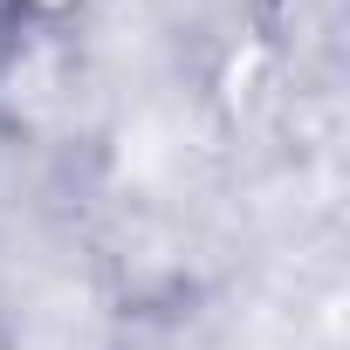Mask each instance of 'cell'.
Returning a JSON list of instances; mask_svg holds the SVG:
<instances>
[{
    "mask_svg": "<svg viewBox=\"0 0 350 350\" xmlns=\"http://www.w3.org/2000/svg\"><path fill=\"white\" fill-rule=\"evenodd\" d=\"M90 8H96V0H21V14H28V28H35V35H55V28L83 21Z\"/></svg>",
    "mask_w": 350,
    "mask_h": 350,
    "instance_id": "cell-2",
    "label": "cell"
},
{
    "mask_svg": "<svg viewBox=\"0 0 350 350\" xmlns=\"http://www.w3.org/2000/svg\"><path fill=\"white\" fill-rule=\"evenodd\" d=\"M28 42H35V28H28V14H21V0H0V90L14 83Z\"/></svg>",
    "mask_w": 350,
    "mask_h": 350,
    "instance_id": "cell-1",
    "label": "cell"
},
{
    "mask_svg": "<svg viewBox=\"0 0 350 350\" xmlns=\"http://www.w3.org/2000/svg\"><path fill=\"white\" fill-rule=\"evenodd\" d=\"M0 350H8V336H0Z\"/></svg>",
    "mask_w": 350,
    "mask_h": 350,
    "instance_id": "cell-3",
    "label": "cell"
}]
</instances>
